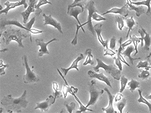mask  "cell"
Segmentation results:
<instances>
[{
	"label": "cell",
	"instance_id": "1",
	"mask_svg": "<svg viewBox=\"0 0 151 113\" xmlns=\"http://www.w3.org/2000/svg\"><path fill=\"white\" fill-rule=\"evenodd\" d=\"M27 91H24L21 97L15 99L11 94L4 96L1 101V104L5 106L7 110H12L17 113L22 112V109H25L27 106L28 102L26 100Z\"/></svg>",
	"mask_w": 151,
	"mask_h": 113
},
{
	"label": "cell",
	"instance_id": "2",
	"mask_svg": "<svg viewBox=\"0 0 151 113\" xmlns=\"http://www.w3.org/2000/svg\"><path fill=\"white\" fill-rule=\"evenodd\" d=\"M29 35H30L29 32H24L19 28L9 27L0 36H2L1 42L6 45H9L10 41L14 40L18 42L19 47L23 48L24 46L23 45L22 40L23 38L28 37Z\"/></svg>",
	"mask_w": 151,
	"mask_h": 113
},
{
	"label": "cell",
	"instance_id": "3",
	"mask_svg": "<svg viewBox=\"0 0 151 113\" xmlns=\"http://www.w3.org/2000/svg\"><path fill=\"white\" fill-rule=\"evenodd\" d=\"M96 61L97 62V66L93 67L94 70L96 72H99L100 69L102 68L104 69L106 72L111 75V76L116 79L117 80H119L121 77V72L119 70L118 68H117L116 66H115L114 64H104L103 62L99 58H96Z\"/></svg>",
	"mask_w": 151,
	"mask_h": 113
},
{
	"label": "cell",
	"instance_id": "4",
	"mask_svg": "<svg viewBox=\"0 0 151 113\" xmlns=\"http://www.w3.org/2000/svg\"><path fill=\"white\" fill-rule=\"evenodd\" d=\"M88 91L90 94L89 102L86 105V107H88L91 105H94L97 101L98 99L103 94L104 92L103 89H99L96 84V82L95 80H91L88 83Z\"/></svg>",
	"mask_w": 151,
	"mask_h": 113
},
{
	"label": "cell",
	"instance_id": "5",
	"mask_svg": "<svg viewBox=\"0 0 151 113\" xmlns=\"http://www.w3.org/2000/svg\"><path fill=\"white\" fill-rule=\"evenodd\" d=\"M22 64L24 66L26 74L23 76V82L25 84L29 83H34L39 82L40 80L39 77L35 74L34 71L31 70L30 67L28 66V64L27 56L26 55H24L22 58Z\"/></svg>",
	"mask_w": 151,
	"mask_h": 113
},
{
	"label": "cell",
	"instance_id": "6",
	"mask_svg": "<svg viewBox=\"0 0 151 113\" xmlns=\"http://www.w3.org/2000/svg\"><path fill=\"white\" fill-rule=\"evenodd\" d=\"M57 71L58 72V73L60 74V75H61V77H62V79H63L64 82H65V84L63 86V97L65 99L67 97V94H68V93H70V94H71L73 96H74V97H75L76 100L77 101V102L79 104V105H80V108H79V111H76V113H82L83 112H85L86 111H90V112H93V111L92 110H91L88 109L87 107H86V106H84L82 104V103L81 102V101L79 99L76 97V93L74 92L71 87H70L69 85L68 84L66 80L65 79V77H63V75H62V73L60 72V71L58 69H57Z\"/></svg>",
	"mask_w": 151,
	"mask_h": 113
},
{
	"label": "cell",
	"instance_id": "7",
	"mask_svg": "<svg viewBox=\"0 0 151 113\" xmlns=\"http://www.w3.org/2000/svg\"><path fill=\"white\" fill-rule=\"evenodd\" d=\"M86 9L88 10V19H87V28L89 31L93 34V35L95 36V31L94 29V27L92 25V15L95 12H97V10L96 9L95 2L92 1H91L88 2V4L86 5Z\"/></svg>",
	"mask_w": 151,
	"mask_h": 113
},
{
	"label": "cell",
	"instance_id": "8",
	"mask_svg": "<svg viewBox=\"0 0 151 113\" xmlns=\"http://www.w3.org/2000/svg\"><path fill=\"white\" fill-rule=\"evenodd\" d=\"M58 40L55 38L53 39L52 40H50L48 42H45L44 41V39H37L36 40V44L37 46H40V49L39 50V53H38V56L41 57L44 54H49L50 53L49 52L48 49H47V46L48 44H49L50 43L54 41H57Z\"/></svg>",
	"mask_w": 151,
	"mask_h": 113
},
{
	"label": "cell",
	"instance_id": "9",
	"mask_svg": "<svg viewBox=\"0 0 151 113\" xmlns=\"http://www.w3.org/2000/svg\"><path fill=\"white\" fill-rule=\"evenodd\" d=\"M38 0H29L28 6L26 11L21 13V14L23 16V23L26 24L27 23L29 16L31 13L35 12V6L36 5V2H37Z\"/></svg>",
	"mask_w": 151,
	"mask_h": 113
},
{
	"label": "cell",
	"instance_id": "10",
	"mask_svg": "<svg viewBox=\"0 0 151 113\" xmlns=\"http://www.w3.org/2000/svg\"><path fill=\"white\" fill-rule=\"evenodd\" d=\"M7 25H14V26H16L17 27H18L19 28L25 29V30L28 31L27 28H26L24 26L22 25L18 21L15 20V19L9 20V19H7L6 18H2V19H1V21H0L1 34H2V30L5 28V26Z\"/></svg>",
	"mask_w": 151,
	"mask_h": 113
},
{
	"label": "cell",
	"instance_id": "11",
	"mask_svg": "<svg viewBox=\"0 0 151 113\" xmlns=\"http://www.w3.org/2000/svg\"><path fill=\"white\" fill-rule=\"evenodd\" d=\"M54 96L50 95L48 97V99L46 101L41 102V103H36V107L35 108V110L36 109H40L41 112H48L49 109V107L53 104H54Z\"/></svg>",
	"mask_w": 151,
	"mask_h": 113
},
{
	"label": "cell",
	"instance_id": "12",
	"mask_svg": "<svg viewBox=\"0 0 151 113\" xmlns=\"http://www.w3.org/2000/svg\"><path fill=\"white\" fill-rule=\"evenodd\" d=\"M5 5L6 6L5 9L4 10H1L0 11V14H2V13H5L6 15H7L8 13V11L12 9H14L15 7L23 5L24 8H27L28 6L27 4L26 3V0H22L19 2H10L9 1H7L5 3Z\"/></svg>",
	"mask_w": 151,
	"mask_h": 113
},
{
	"label": "cell",
	"instance_id": "13",
	"mask_svg": "<svg viewBox=\"0 0 151 113\" xmlns=\"http://www.w3.org/2000/svg\"><path fill=\"white\" fill-rule=\"evenodd\" d=\"M43 16L44 18V25H51L52 26H53L54 27L57 29V30L59 31V32H60L61 34H63V32L62 31V28H61V25L60 24V23H59L58 21H57L55 20L51 15H49V16L46 15L45 14H43Z\"/></svg>",
	"mask_w": 151,
	"mask_h": 113
},
{
	"label": "cell",
	"instance_id": "14",
	"mask_svg": "<svg viewBox=\"0 0 151 113\" xmlns=\"http://www.w3.org/2000/svg\"><path fill=\"white\" fill-rule=\"evenodd\" d=\"M109 13H113V14H119L122 15L123 17L126 18L129 15V6L126 3L123 7L121 8H117L114 7L110 9V10L107 11L106 12L101 14V15H104Z\"/></svg>",
	"mask_w": 151,
	"mask_h": 113
},
{
	"label": "cell",
	"instance_id": "15",
	"mask_svg": "<svg viewBox=\"0 0 151 113\" xmlns=\"http://www.w3.org/2000/svg\"><path fill=\"white\" fill-rule=\"evenodd\" d=\"M88 75L89 78H95V79H97L100 81H102L105 82L107 85L109 86L110 88H112V86L110 83V79L108 77H105L103 74V72H100V74H97L93 71L89 70L88 72Z\"/></svg>",
	"mask_w": 151,
	"mask_h": 113
},
{
	"label": "cell",
	"instance_id": "16",
	"mask_svg": "<svg viewBox=\"0 0 151 113\" xmlns=\"http://www.w3.org/2000/svg\"><path fill=\"white\" fill-rule=\"evenodd\" d=\"M84 11V8L81 7V6H74V7H70L68 6V14L71 16H73L76 20L78 21V24L79 25H82L80 21H79L78 19V15L81 13H82Z\"/></svg>",
	"mask_w": 151,
	"mask_h": 113
},
{
	"label": "cell",
	"instance_id": "17",
	"mask_svg": "<svg viewBox=\"0 0 151 113\" xmlns=\"http://www.w3.org/2000/svg\"><path fill=\"white\" fill-rule=\"evenodd\" d=\"M138 32L144 40V45L143 49L144 50L148 51L150 50V47L151 44V37L150 35L148 34L145 31V29L143 27H142L141 29H139L138 31Z\"/></svg>",
	"mask_w": 151,
	"mask_h": 113
},
{
	"label": "cell",
	"instance_id": "18",
	"mask_svg": "<svg viewBox=\"0 0 151 113\" xmlns=\"http://www.w3.org/2000/svg\"><path fill=\"white\" fill-rule=\"evenodd\" d=\"M104 91H105L106 93L108 94V97H109V105L106 107L103 108L102 110L104 112H105L106 113H117V112H116L113 108V100L114 99V96L112 95V94L110 93V91L105 88H104Z\"/></svg>",
	"mask_w": 151,
	"mask_h": 113
},
{
	"label": "cell",
	"instance_id": "19",
	"mask_svg": "<svg viewBox=\"0 0 151 113\" xmlns=\"http://www.w3.org/2000/svg\"><path fill=\"white\" fill-rule=\"evenodd\" d=\"M83 58H84L83 55L82 53H81V54H79L78 56H77V58H76V59L73 61V64H71V65L70 66V67L68 68V69L61 68V69L62 70V71H63V73H64V76L66 77V75H67V74H68V72H69V71L71 70V69H75L76 70L79 71V69L78 68V62H79L80 61H81Z\"/></svg>",
	"mask_w": 151,
	"mask_h": 113
},
{
	"label": "cell",
	"instance_id": "20",
	"mask_svg": "<svg viewBox=\"0 0 151 113\" xmlns=\"http://www.w3.org/2000/svg\"><path fill=\"white\" fill-rule=\"evenodd\" d=\"M135 48H134V46L132 45H130V46H127V49L124 51V52H122L121 54L124 57H127L129 58V61L130 62V64L132 65H134V61L135 60H138V59H140L141 58H134L132 56H131V54L134 51Z\"/></svg>",
	"mask_w": 151,
	"mask_h": 113
},
{
	"label": "cell",
	"instance_id": "21",
	"mask_svg": "<svg viewBox=\"0 0 151 113\" xmlns=\"http://www.w3.org/2000/svg\"><path fill=\"white\" fill-rule=\"evenodd\" d=\"M93 27H94L95 31L97 36V38H98L99 41L102 44V45L104 47H106V40L104 41L103 39V37L101 36V31H102L101 27H102V24L98 23V24H96L95 26H94Z\"/></svg>",
	"mask_w": 151,
	"mask_h": 113
},
{
	"label": "cell",
	"instance_id": "22",
	"mask_svg": "<svg viewBox=\"0 0 151 113\" xmlns=\"http://www.w3.org/2000/svg\"><path fill=\"white\" fill-rule=\"evenodd\" d=\"M127 4L129 6V10H134L136 11V15L137 17L140 16V15H142V14L145 13V10H144V7L142 6L141 5H140L138 7H136L135 6V5L132 4V2L130 3L127 2Z\"/></svg>",
	"mask_w": 151,
	"mask_h": 113
},
{
	"label": "cell",
	"instance_id": "23",
	"mask_svg": "<svg viewBox=\"0 0 151 113\" xmlns=\"http://www.w3.org/2000/svg\"><path fill=\"white\" fill-rule=\"evenodd\" d=\"M130 39H131L132 41L133 42L134 45V48H135V53L134 54V56H135L137 54V53H138V50H137V44L139 43L140 42H141V45L140 46L142 47L143 46V39L141 37H137L135 35L130 36Z\"/></svg>",
	"mask_w": 151,
	"mask_h": 113
},
{
	"label": "cell",
	"instance_id": "24",
	"mask_svg": "<svg viewBox=\"0 0 151 113\" xmlns=\"http://www.w3.org/2000/svg\"><path fill=\"white\" fill-rule=\"evenodd\" d=\"M126 24H127V27L129 28L128 32H127V36H126V39H128V36H129V34H130V32L131 31H132L134 29V27L135 26H137V21H134L133 16H131L130 18L126 19Z\"/></svg>",
	"mask_w": 151,
	"mask_h": 113
},
{
	"label": "cell",
	"instance_id": "25",
	"mask_svg": "<svg viewBox=\"0 0 151 113\" xmlns=\"http://www.w3.org/2000/svg\"><path fill=\"white\" fill-rule=\"evenodd\" d=\"M46 4H50V5H52V4L48 1L47 0H39V1L38 2L37 4L35 6V14L36 15V16H39L40 14H41L42 13V10L40 9V7L42 5H46Z\"/></svg>",
	"mask_w": 151,
	"mask_h": 113
},
{
	"label": "cell",
	"instance_id": "26",
	"mask_svg": "<svg viewBox=\"0 0 151 113\" xmlns=\"http://www.w3.org/2000/svg\"><path fill=\"white\" fill-rule=\"evenodd\" d=\"M151 0H146L144 1H141V2H132V4L137 5V6H140V5H145L148 7L147 11L145 13L147 15L150 16L151 15Z\"/></svg>",
	"mask_w": 151,
	"mask_h": 113
},
{
	"label": "cell",
	"instance_id": "27",
	"mask_svg": "<svg viewBox=\"0 0 151 113\" xmlns=\"http://www.w3.org/2000/svg\"><path fill=\"white\" fill-rule=\"evenodd\" d=\"M122 40H123V39H122V37H121L120 38V39L119 40V41H118V42H119V49H118V50L117 51V58H118L122 62H124V64H127V66H130V65H129V64H128L126 61H125V59H124V56H123L122 55V54H121V53H122V50H124V48H122Z\"/></svg>",
	"mask_w": 151,
	"mask_h": 113
},
{
	"label": "cell",
	"instance_id": "28",
	"mask_svg": "<svg viewBox=\"0 0 151 113\" xmlns=\"http://www.w3.org/2000/svg\"><path fill=\"white\" fill-rule=\"evenodd\" d=\"M85 54L87 55V58L86 59L84 63L83 64V66H86L88 64L93 65L94 62L92 60V58H93V56L92 54V50L91 49H88L86 50Z\"/></svg>",
	"mask_w": 151,
	"mask_h": 113
},
{
	"label": "cell",
	"instance_id": "29",
	"mask_svg": "<svg viewBox=\"0 0 151 113\" xmlns=\"http://www.w3.org/2000/svg\"><path fill=\"white\" fill-rule=\"evenodd\" d=\"M53 89L55 91V93H53L55 96H54V103H55L56 99L59 97H62V95L61 92L58 88V84L57 83L53 82Z\"/></svg>",
	"mask_w": 151,
	"mask_h": 113
},
{
	"label": "cell",
	"instance_id": "30",
	"mask_svg": "<svg viewBox=\"0 0 151 113\" xmlns=\"http://www.w3.org/2000/svg\"><path fill=\"white\" fill-rule=\"evenodd\" d=\"M128 86L131 92H133L137 88L140 87V83L134 79H131L130 82L128 83Z\"/></svg>",
	"mask_w": 151,
	"mask_h": 113
},
{
	"label": "cell",
	"instance_id": "31",
	"mask_svg": "<svg viewBox=\"0 0 151 113\" xmlns=\"http://www.w3.org/2000/svg\"><path fill=\"white\" fill-rule=\"evenodd\" d=\"M138 92H139L140 97H139V99H137V102H139V103H143V104H146V105L148 106V108H149V111H150V112L151 113V103H150L148 101H147L146 100V99H145V98H144V97H143L142 94V91H141L140 89H138Z\"/></svg>",
	"mask_w": 151,
	"mask_h": 113
},
{
	"label": "cell",
	"instance_id": "32",
	"mask_svg": "<svg viewBox=\"0 0 151 113\" xmlns=\"http://www.w3.org/2000/svg\"><path fill=\"white\" fill-rule=\"evenodd\" d=\"M35 21V17H34V18H32L30 20V21H29V22H28L27 23H26V24H24V25L26 28H27L29 32L30 33L29 37H30V41H31V42H32V36H31L32 32V28H31V27H32V25L34 24Z\"/></svg>",
	"mask_w": 151,
	"mask_h": 113
},
{
	"label": "cell",
	"instance_id": "33",
	"mask_svg": "<svg viewBox=\"0 0 151 113\" xmlns=\"http://www.w3.org/2000/svg\"><path fill=\"white\" fill-rule=\"evenodd\" d=\"M86 24H87V22H86V23H83V24H82V25H79V24L78 25V24H76V31L75 37H74V39L73 40V41H71V42L72 45H76L77 44V36H78V31H79V28H82V29L83 32H84V33H85V31H84V28H83V26H84V25H86Z\"/></svg>",
	"mask_w": 151,
	"mask_h": 113
},
{
	"label": "cell",
	"instance_id": "34",
	"mask_svg": "<svg viewBox=\"0 0 151 113\" xmlns=\"http://www.w3.org/2000/svg\"><path fill=\"white\" fill-rule=\"evenodd\" d=\"M115 21L118 23V28L120 31H122L124 27V18L122 15H116Z\"/></svg>",
	"mask_w": 151,
	"mask_h": 113
},
{
	"label": "cell",
	"instance_id": "35",
	"mask_svg": "<svg viewBox=\"0 0 151 113\" xmlns=\"http://www.w3.org/2000/svg\"><path fill=\"white\" fill-rule=\"evenodd\" d=\"M87 0H74V2L71 4L70 5L68 6L70 7H74V6H81V7H84V4H86V1Z\"/></svg>",
	"mask_w": 151,
	"mask_h": 113
},
{
	"label": "cell",
	"instance_id": "36",
	"mask_svg": "<svg viewBox=\"0 0 151 113\" xmlns=\"http://www.w3.org/2000/svg\"><path fill=\"white\" fill-rule=\"evenodd\" d=\"M120 80H121V89H120L119 92L122 93L124 92V91L126 88V84L128 82V79L126 78L124 75H122L121 77Z\"/></svg>",
	"mask_w": 151,
	"mask_h": 113
},
{
	"label": "cell",
	"instance_id": "37",
	"mask_svg": "<svg viewBox=\"0 0 151 113\" xmlns=\"http://www.w3.org/2000/svg\"><path fill=\"white\" fill-rule=\"evenodd\" d=\"M108 40H106V48L104 49V56H114L116 53L114 52L113 51V50L111 49L110 48H108Z\"/></svg>",
	"mask_w": 151,
	"mask_h": 113
},
{
	"label": "cell",
	"instance_id": "38",
	"mask_svg": "<svg viewBox=\"0 0 151 113\" xmlns=\"http://www.w3.org/2000/svg\"><path fill=\"white\" fill-rule=\"evenodd\" d=\"M151 76V74L150 72L148 70H143L142 71V72L141 74H140L138 76V77L142 79L143 80H147L148 79V78L150 77Z\"/></svg>",
	"mask_w": 151,
	"mask_h": 113
},
{
	"label": "cell",
	"instance_id": "39",
	"mask_svg": "<svg viewBox=\"0 0 151 113\" xmlns=\"http://www.w3.org/2000/svg\"><path fill=\"white\" fill-rule=\"evenodd\" d=\"M126 99L125 98L123 97L122 99L120 101V102H118L117 105V108L119 110L120 113H122V110L124 106H126Z\"/></svg>",
	"mask_w": 151,
	"mask_h": 113
},
{
	"label": "cell",
	"instance_id": "40",
	"mask_svg": "<svg viewBox=\"0 0 151 113\" xmlns=\"http://www.w3.org/2000/svg\"><path fill=\"white\" fill-rule=\"evenodd\" d=\"M148 61H146L144 62L140 61L139 64H137V69H140V68H145L146 70H149L148 68Z\"/></svg>",
	"mask_w": 151,
	"mask_h": 113
},
{
	"label": "cell",
	"instance_id": "41",
	"mask_svg": "<svg viewBox=\"0 0 151 113\" xmlns=\"http://www.w3.org/2000/svg\"><path fill=\"white\" fill-rule=\"evenodd\" d=\"M9 67V64H3V61L2 59L0 60V74H1V75L5 74V68H7Z\"/></svg>",
	"mask_w": 151,
	"mask_h": 113
},
{
	"label": "cell",
	"instance_id": "42",
	"mask_svg": "<svg viewBox=\"0 0 151 113\" xmlns=\"http://www.w3.org/2000/svg\"><path fill=\"white\" fill-rule=\"evenodd\" d=\"M64 105L66 107L69 113H72L73 110H74L76 108V104L74 102H71L70 104H67L66 103H65Z\"/></svg>",
	"mask_w": 151,
	"mask_h": 113
},
{
	"label": "cell",
	"instance_id": "43",
	"mask_svg": "<svg viewBox=\"0 0 151 113\" xmlns=\"http://www.w3.org/2000/svg\"><path fill=\"white\" fill-rule=\"evenodd\" d=\"M92 19L95 20L96 21H106V19L103 17L101 15H100L95 12L92 15Z\"/></svg>",
	"mask_w": 151,
	"mask_h": 113
},
{
	"label": "cell",
	"instance_id": "44",
	"mask_svg": "<svg viewBox=\"0 0 151 113\" xmlns=\"http://www.w3.org/2000/svg\"><path fill=\"white\" fill-rule=\"evenodd\" d=\"M113 59L115 61V62H116V64L118 68L119 69V70H120L121 72H122V65L121 64V61L118 58H116V57H114Z\"/></svg>",
	"mask_w": 151,
	"mask_h": 113
},
{
	"label": "cell",
	"instance_id": "45",
	"mask_svg": "<svg viewBox=\"0 0 151 113\" xmlns=\"http://www.w3.org/2000/svg\"><path fill=\"white\" fill-rule=\"evenodd\" d=\"M116 37L113 36L111 39L110 41V48L111 49H115L116 48Z\"/></svg>",
	"mask_w": 151,
	"mask_h": 113
},
{
	"label": "cell",
	"instance_id": "46",
	"mask_svg": "<svg viewBox=\"0 0 151 113\" xmlns=\"http://www.w3.org/2000/svg\"><path fill=\"white\" fill-rule=\"evenodd\" d=\"M123 98V95L121 93H119L117 94V96L115 97V101L118 102V101H120Z\"/></svg>",
	"mask_w": 151,
	"mask_h": 113
},
{
	"label": "cell",
	"instance_id": "47",
	"mask_svg": "<svg viewBox=\"0 0 151 113\" xmlns=\"http://www.w3.org/2000/svg\"><path fill=\"white\" fill-rule=\"evenodd\" d=\"M132 42V41L131 39H129V40H127V41H126V42H124L123 44H122V48H124V49L126 46H127L130 45Z\"/></svg>",
	"mask_w": 151,
	"mask_h": 113
},
{
	"label": "cell",
	"instance_id": "48",
	"mask_svg": "<svg viewBox=\"0 0 151 113\" xmlns=\"http://www.w3.org/2000/svg\"><path fill=\"white\" fill-rule=\"evenodd\" d=\"M147 59H148V62H150V64H151V52L150 53V55L147 56Z\"/></svg>",
	"mask_w": 151,
	"mask_h": 113
},
{
	"label": "cell",
	"instance_id": "49",
	"mask_svg": "<svg viewBox=\"0 0 151 113\" xmlns=\"http://www.w3.org/2000/svg\"><path fill=\"white\" fill-rule=\"evenodd\" d=\"M145 97L147 99H151V94L149 96H146Z\"/></svg>",
	"mask_w": 151,
	"mask_h": 113
},
{
	"label": "cell",
	"instance_id": "50",
	"mask_svg": "<svg viewBox=\"0 0 151 113\" xmlns=\"http://www.w3.org/2000/svg\"><path fill=\"white\" fill-rule=\"evenodd\" d=\"M7 50H9L8 49H2L1 50V52H5V51H6Z\"/></svg>",
	"mask_w": 151,
	"mask_h": 113
},
{
	"label": "cell",
	"instance_id": "51",
	"mask_svg": "<svg viewBox=\"0 0 151 113\" xmlns=\"http://www.w3.org/2000/svg\"><path fill=\"white\" fill-rule=\"evenodd\" d=\"M148 68H149V69H151V66H149Z\"/></svg>",
	"mask_w": 151,
	"mask_h": 113
},
{
	"label": "cell",
	"instance_id": "52",
	"mask_svg": "<svg viewBox=\"0 0 151 113\" xmlns=\"http://www.w3.org/2000/svg\"><path fill=\"white\" fill-rule=\"evenodd\" d=\"M132 1H137V0H132Z\"/></svg>",
	"mask_w": 151,
	"mask_h": 113
},
{
	"label": "cell",
	"instance_id": "53",
	"mask_svg": "<svg viewBox=\"0 0 151 113\" xmlns=\"http://www.w3.org/2000/svg\"></svg>",
	"mask_w": 151,
	"mask_h": 113
}]
</instances>
